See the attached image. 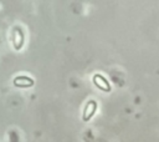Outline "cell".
I'll return each instance as SVG.
<instances>
[{
    "mask_svg": "<svg viewBox=\"0 0 159 142\" xmlns=\"http://www.w3.org/2000/svg\"><path fill=\"white\" fill-rule=\"evenodd\" d=\"M14 85L16 87H31L34 85V80L29 76H17L14 78Z\"/></svg>",
    "mask_w": 159,
    "mask_h": 142,
    "instance_id": "obj_1",
    "label": "cell"
},
{
    "mask_svg": "<svg viewBox=\"0 0 159 142\" xmlns=\"http://www.w3.org/2000/svg\"><path fill=\"white\" fill-rule=\"evenodd\" d=\"M24 45V34L19 27L14 29V47L16 50H20Z\"/></svg>",
    "mask_w": 159,
    "mask_h": 142,
    "instance_id": "obj_2",
    "label": "cell"
},
{
    "mask_svg": "<svg viewBox=\"0 0 159 142\" xmlns=\"http://www.w3.org/2000/svg\"><path fill=\"white\" fill-rule=\"evenodd\" d=\"M93 81H94L96 86H98L101 90H103V91H111V86H109L108 81H107L103 76L96 73V75L93 76Z\"/></svg>",
    "mask_w": 159,
    "mask_h": 142,
    "instance_id": "obj_3",
    "label": "cell"
},
{
    "mask_svg": "<svg viewBox=\"0 0 159 142\" xmlns=\"http://www.w3.org/2000/svg\"><path fill=\"white\" fill-rule=\"evenodd\" d=\"M96 108H97V103L94 101H89L86 105V108L83 111V116H82L83 117V121H88L93 116V113L96 112Z\"/></svg>",
    "mask_w": 159,
    "mask_h": 142,
    "instance_id": "obj_4",
    "label": "cell"
}]
</instances>
